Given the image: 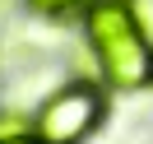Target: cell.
Instances as JSON below:
<instances>
[{
	"mask_svg": "<svg viewBox=\"0 0 153 144\" xmlns=\"http://www.w3.org/2000/svg\"><path fill=\"white\" fill-rule=\"evenodd\" d=\"M23 5L42 19H70L74 10H84V0H23Z\"/></svg>",
	"mask_w": 153,
	"mask_h": 144,
	"instance_id": "cell-3",
	"label": "cell"
},
{
	"mask_svg": "<svg viewBox=\"0 0 153 144\" xmlns=\"http://www.w3.org/2000/svg\"><path fill=\"white\" fill-rule=\"evenodd\" d=\"M84 33L93 60L102 70V79L121 93L153 84V51H149V33L139 28L130 0H88L84 5Z\"/></svg>",
	"mask_w": 153,
	"mask_h": 144,
	"instance_id": "cell-1",
	"label": "cell"
},
{
	"mask_svg": "<svg viewBox=\"0 0 153 144\" xmlns=\"http://www.w3.org/2000/svg\"><path fill=\"white\" fill-rule=\"evenodd\" d=\"M102 112H107L102 88L74 79V84L56 88V93L37 107V116H33V135H37L42 144H84L88 135L102 125Z\"/></svg>",
	"mask_w": 153,
	"mask_h": 144,
	"instance_id": "cell-2",
	"label": "cell"
},
{
	"mask_svg": "<svg viewBox=\"0 0 153 144\" xmlns=\"http://www.w3.org/2000/svg\"><path fill=\"white\" fill-rule=\"evenodd\" d=\"M0 144H42L37 135H0Z\"/></svg>",
	"mask_w": 153,
	"mask_h": 144,
	"instance_id": "cell-4",
	"label": "cell"
}]
</instances>
